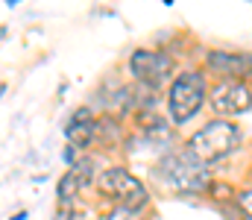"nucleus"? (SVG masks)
Here are the masks:
<instances>
[{
	"label": "nucleus",
	"instance_id": "1a4fd4ad",
	"mask_svg": "<svg viewBox=\"0 0 252 220\" xmlns=\"http://www.w3.org/2000/svg\"><path fill=\"white\" fill-rule=\"evenodd\" d=\"M82 188V176L76 173V170H70V173H64L62 182H59V203H70L73 197H76V191Z\"/></svg>",
	"mask_w": 252,
	"mask_h": 220
},
{
	"label": "nucleus",
	"instance_id": "f03ea898",
	"mask_svg": "<svg viewBox=\"0 0 252 220\" xmlns=\"http://www.w3.org/2000/svg\"><path fill=\"white\" fill-rule=\"evenodd\" d=\"M202 103H205V79H202V73L188 71L182 76H176V82L170 85V97H167L170 118L176 124H185L199 112Z\"/></svg>",
	"mask_w": 252,
	"mask_h": 220
},
{
	"label": "nucleus",
	"instance_id": "423d86ee",
	"mask_svg": "<svg viewBox=\"0 0 252 220\" xmlns=\"http://www.w3.org/2000/svg\"><path fill=\"white\" fill-rule=\"evenodd\" d=\"M211 106L220 115H241L252 106L250 88L241 82H217L211 91Z\"/></svg>",
	"mask_w": 252,
	"mask_h": 220
},
{
	"label": "nucleus",
	"instance_id": "39448f33",
	"mask_svg": "<svg viewBox=\"0 0 252 220\" xmlns=\"http://www.w3.org/2000/svg\"><path fill=\"white\" fill-rule=\"evenodd\" d=\"M132 73L147 82V85H161L170 73H173V59L167 53H158V50H135L132 53Z\"/></svg>",
	"mask_w": 252,
	"mask_h": 220
},
{
	"label": "nucleus",
	"instance_id": "f257e3e1",
	"mask_svg": "<svg viewBox=\"0 0 252 220\" xmlns=\"http://www.w3.org/2000/svg\"><path fill=\"white\" fill-rule=\"evenodd\" d=\"M238 141H241V132L232 121H211L190 138L188 150L202 164H208V161H217V158L229 156L238 147Z\"/></svg>",
	"mask_w": 252,
	"mask_h": 220
},
{
	"label": "nucleus",
	"instance_id": "0eeeda50",
	"mask_svg": "<svg viewBox=\"0 0 252 220\" xmlns=\"http://www.w3.org/2000/svg\"><path fill=\"white\" fill-rule=\"evenodd\" d=\"M208 68L223 76H244L252 71V59L244 53H226V50H211L208 53Z\"/></svg>",
	"mask_w": 252,
	"mask_h": 220
},
{
	"label": "nucleus",
	"instance_id": "6e6552de",
	"mask_svg": "<svg viewBox=\"0 0 252 220\" xmlns=\"http://www.w3.org/2000/svg\"><path fill=\"white\" fill-rule=\"evenodd\" d=\"M67 138H70V144L73 147H85L91 141V132H94V121H91V115L82 109V112H76L73 118H70V124H67Z\"/></svg>",
	"mask_w": 252,
	"mask_h": 220
},
{
	"label": "nucleus",
	"instance_id": "7ed1b4c3",
	"mask_svg": "<svg viewBox=\"0 0 252 220\" xmlns=\"http://www.w3.org/2000/svg\"><path fill=\"white\" fill-rule=\"evenodd\" d=\"M161 179L170 185V188H176V191H185V194H193V191H199V188H205V167H202V161L185 150V153H173V156H167L164 161H161Z\"/></svg>",
	"mask_w": 252,
	"mask_h": 220
},
{
	"label": "nucleus",
	"instance_id": "20e7f679",
	"mask_svg": "<svg viewBox=\"0 0 252 220\" xmlns=\"http://www.w3.org/2000/svg\"><path fill=\"white\" fill-rule=\"evenodd\" d=\"M97 188H100L109 200H115L118 206H124V209L138 212L141 206H147V191H144V185H141L132 173L121 170V167L103 170V173L97 176Z\"/></svg>",
	"mask_w": 252,
	"mask_h": 220
},
{
	"label": "nucleus",
	"instance_id": "9b49d317",
	"mask_svg": "<svg viewBox=\"0 0 252 220\" xmlns=\"http://www.w3.org/2000/svg\"><path fill=\"white\" fill-rule=\"evenodd\" d=\"M106 220H135V212L132 209H124V206H118V209H112Z\"/></svg>",
	"mask_w": 252,
	"mask_h": 220
},
{
	"label": "nucleus",
	"instance_id": "9d476101",
	"mask_svg": "<svg viewBox=\"0 0 252 220\" xmlns=\"http://www.w3.org/2000/svg\"><path fill=\"white\" fill-rule=\"evenodd\" d=\"M238 206H241V212L252 220V188H247V191H238Z\"/></svg>",
	"mask_w": 252,
	"mask_h": 220
}]
</instances>
